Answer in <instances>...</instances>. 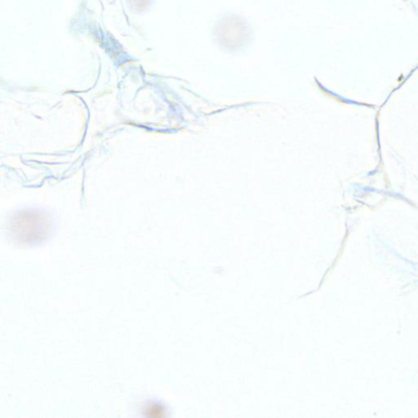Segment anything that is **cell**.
<instances>
[{
  "label": "cell",
  "instance_id": "cell-1",
  "mask_svg": "<svg viewBox=\"0 0 418 418\" xmlns=\"http://www.w3.org/2000/svg\"><path fill=\"white\" fill-rule=\"evenodd\" d=\"M165 408L163 404L159 403L157 401H148L145 403L142 409V413H145L148 417H160L164 416Z\"/></svg>",
  "mask_w": 418,
  "mask_h": 418
}]
</instances>
